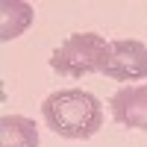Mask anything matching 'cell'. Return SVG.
Returning <instances> with one entry per match:
<instances>
[{
  "mask_svg": "<svg viewBox=\"0 0 147 147\" xmlns=\"http://www.w3.org/2000/svg\"><path fill=\"white\" fill-rule=\"evenodd\" d=\"M41 118L62 138H91L103 127V103L91 91L62 88L44 97Z\"/></svg>",
  "mask_w": 147,
  "mask_h": 147,
  "instance_id": "obj_1",
  "label": "cell"
},
{
  "mask_svg": "<svg viewBox=\"0 0 147 147\" xmlns=\"http://www.w3.org/2000/svg\"><path fill=\"white\" fill-rule=\"evenodd\" d=\"M109 59V41L97 32H74L53 50L50 68L62 77H88V74H103Z\"/></svg>",
  "mask_w": 147,
  "mask_h": 147,
  "instance_id": "obj_2",
  "label": "cell"
},
{
  "mask_svg": "<svg viewBox=\"0 0 147 147\" xmlns=\"http://www.w3.org/2000/svg\"><path fill=\"white\" fill-rule=\"evenodd\" d=\"M103 74L118 80V82L147 80V44L138 41V38L109 41V59H106Z\"/></svg>",
  "mask_w": 147,
  "mask_h": 147,
  "instance_id": "obj_3",
  "label": "cell"
},
{
  "mask_svg": "<svg viewBox=\"0 0 147 147\" xmlns=\"http://www.w3.org/2000/svg\"><path fill=\"white\" fill-rule=\"evenodd\" d=\"M112 118L121 127L129 129H147V82L141 85H124L109 100Z\"/></svg>",
  "mask_w": 147,
  "mask_h": 147,
  "instance_id": "obj_4",
  "label": "cell"
},
{
  "mask_svg": "<svg viewBox=\"0 0 147 147\" xmlns=\"http://www.w3.org/2000/svg\"><path fill=\"white\" fill-rule=\"evenodd\" d=\"M0 147H38V127L24 115L0 118Z\"/></svg>",
  "mask_w": 147,
  "mask_h": 147,
  "instance_id": "obj_5",
  "label": "cell"
},
{
  "mask_svg": "<svg viewBox=\"0 0 147 147\" xmlns=\"http://www.w3.org/2000/svg\"><path fill=\"white\" fill-rule=\"evenodd\" d=\"M32 6L24 0H3L0 3V38L12 41L32 24Z\"/></svg>",
  "mask_w": 147,
  "mask_h": 147,
  "instance_id": "obj_6",
  "label": "cell"
}]
</instances>
